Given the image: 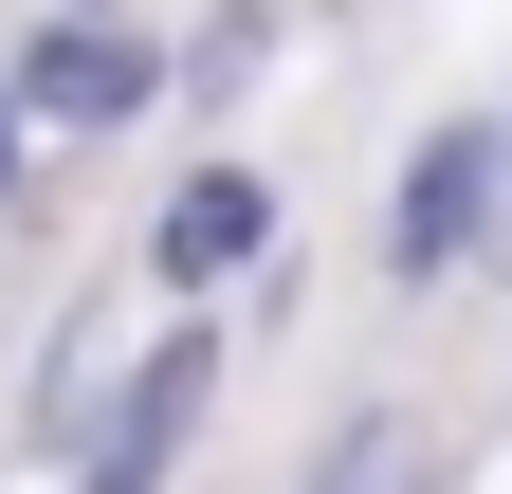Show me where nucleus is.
I'll list each match as a JSON object with an SVG mask.
<instances>
[{"label": "nucleus", "instance_id": "f257e3e1", "mask_svg": "<svg viewBox=\"0 0 512 494\" xmlns=\"http://www.w3.org/2000/svg\"><path fill=\"white\" fill-rule=\"evenodd\" d=\"M183 421H202V330H165L147 366H128V403H110V440H92V494H165Z\"/></svg>", "mask_w": 512, "mask_h": 494}, {"label": "nucleus", "instance_id": "f03ea898", "mask_svg": "<svg viewBox=\"0 0 512 494\" xmlns=\"http://www.w3.org/2000/svg\"><path fill=\"white\" fill-rule=\"evenodd\" d=\"M19 74H37V110L110 129V110L147 92V37H128V19H37V55H19Z\"/></svg>", "mask_w": 512, "mask_h": 494}, {"label": "nucleus", "instance_id": "7ed1b4c3", "mask_svg": "<svg viewBox=\"0 0 512 494\" xmlns=\"http://www.w3.org/2000/svg\"><path fill=\"white\" fill-rule=\"evenodd\" d=\"M476 202H494V129H439V147H421V183H403V275H458Z\"/></svg>", "mask_w": 512, "mask_h": 494}, {"label": "nucleus", "instance_id": "20e7f679", "mask_svg": "<svg viewBox=\"0 0 512 494\" xmlns=\"http://www.w3.org/2000/svg\"><path fill=\"white\" fill-rule=\"evenodd\" d=\"M220 257H256V183H238V165H202V183L165 202V275H220Z\"/></svg>", "mask_w": 512, "mask_h": 494}, {"label": "nucleus", "instance_id": "39448f33", "mask_svg": "<svg viewBox=\"0 0 512 494\" xmlns=\"http://www.w3.org/2000/svg\"><path fill=\"white\" fill-rule=\"evenodd\" d=\"M0 165H19V147H0Z\"/></svg>", "mask_w": 512, "mask_h": 494}]
</instances>
